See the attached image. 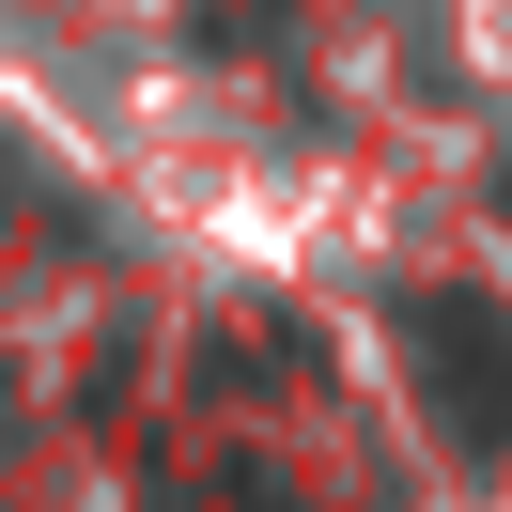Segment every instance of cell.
Returning <instances> with one entry per match:
<instances>
[{
  "instance_id": "6da1fadb",
  "label": "cell",
  "mask_w": 512,
  "mask_h": 512,
  "mask_svg": "<svg viewBox=\"0 0 512 512\" xmlns=\"http://www.w3.org/2000/svg\"><path fill=\"white\" fill-rule=\"evenodd\" d=\"M419 373H435V419L466 450H512V311H450V295H419L404 311Z\"/></svg>"
}]
</instances>
